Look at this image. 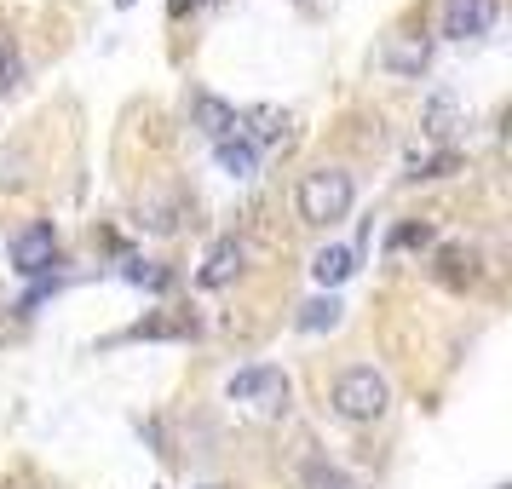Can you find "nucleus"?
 Masks as SVG:
<instances>
[{"instance_id": "nucleus-1", "label": "nucleus", "mask_w": 512, "mask_h": 489, "mask_svg": "<svg viewBox=\"0 0 512 489\" xmlns=\"http://www.w3.org/2000/svg\"><path fill=\"white\" fill-rule=\"evenodd\" d=\"M386 403H392V386H386V374H380V369H369V363L340 369V380H334V415H340V420L369 426V420L386 415Z\"/></svg>"}, {"instance_id": "nucleus-2", "label": "nucleus", "mask_w": 512, "mask_h": 489, "mask_svg": "<svg viewBox=\"0 0 512 489\" xmlns=\"http://www.w3.org/2000/svg\"><path fill=\"white\" fill-rule=\"evenodd\" d=\"M351 196H357V185H351L346 167H311L300 179V219L305 225H334V219H346L351 213Z\"/></svg>"}, {"instance_id": "nucleus-3", "label": "nucleus", "mask_w": 512, "mask_h": 489, "mask_svg": "<svg viewBox=\"0 0 512 489\" xmlns=\"http://www.w3.org/2000/svg\"><path fill=\"white\" fill-rule=\"evenodd\" d=\"M225 392H231V403H248L254 415H282L288 409V374L277 363H254V369H236Z\"/></svg>"}, {"instance_id": "nucleus-4", "label": "nucleus", "mask_w": 512, "mask_h": 489, "mask_svg": "<svg viewBox=\"0 0 512 489\" xmlns=\"http://www.w3.org/2000/svg\"><path fill=\"white\" fill-rule=\"evenodd\" d=\"M52 259H58V231H52L47 219L12 236V265H18L24 277H41V271H47Z\"/></svg>"}, {"instance_id": "nucleus-5", "label": "nucleus", "mask_w": 512, "mask_h": 489, "mask_svg": "<svg viewBox=\"0 0 512 489\" xmlns=\"http://www.w3.org/2000/svg\"><path fill=\"white\" fill-rule=\"evenodd\" d=\"M489 24H495V0H443V35L449 41L489 35Z\"/></svg>"}, {"instance_id": "nucleus-6", "label": "nucleus", "mask_w": 512, "mask_h": 489, "mask_svg": "<svg viewBox=\"0 0 512 489\" xmlns=\"http://www.w3.org/2000/svg\"><path fill=\"white\" fill-rule=\"evenodd\" d=\"M242 259H248V248H242V236H219L208 248V259H202V271H196V282L202 288H225V282H236V271H242Z\"/></svg>"}, {"instance_id": "nucleus-7", "label": "nucleus", "mask_w": 512, "mask_h": 489, "mask_svg": "<svg viewBox=\"0 0 512 489\" xmlns=\"http://www.w3.org/2000/svg\"><path fill=\"white\" fill-rule=\"evenodd\" d=\"M380 70L420 75V70H426V41H420V35H392V41L380 47Z\"/></svg>"}, {"instance_id": "nucleus-8", "label": "nucleus", "mask_w": 512, "mask_h": 489, "mask_svg": "<svg viewBox=\"0 0 512 489\" xmlns=\"http://www.w3.org/2000/svg\"><path fill=\"white\" fill-rule=\"evenodd\" d=\"M190 110H196V127H202V133H208L213 144H219V139H231V133H236V110L225 104V98L196 93V98H190Z\"/></svg>"}, {"instance_id": "nucleus-9", "label": "nucleus", "mask_w": 512, "mask_h": 489, "mask_svg": "<svg viewBox=\"0 0 512 489\" xmlns=\"http://www.w3.org/2000/svg\"><path fill=\"white\" fill-rule=\"evenodd\" d=\"M213 162H219V173H231V179H254L259 173V150L242 133H231V139L213 144Z\"/></svg>"}, {"instance_id": "nucleus-10", "label": "nucleus", "mask_w": 512, "mask_h": 489, "mask_svg": "<svg viewBox=\"0 0 512 489\" xmlns=\"http://www.w3.org/2000/svg\"><path fill=\"white\" fill-rule=\"evenodd\" d=\"M351 271H357V248H317V259H311V277L323 282V288L346 282Z\"/></svg>"}, {"instance_id": "nucleus-11", "label": "nucleus", "mask_w": 512, "mask_h": 489, "mask_svg": "<svg viewBox=\"0 0 512 489\" xmlns=\"http://www.w3.org/2000/svg\"><path fill=\"white\" fill-rule=\"evenodd\" d=\"M420 127H426V139H449L455 133V93H432L426 98V116H420Z\"/></svg>"}, {"instance_id": "nucleus-12", "label": "nucleus", "mask_w": 512, "mask_h": 489, "mask_svg": "<svg viewBox=\"0 0 512 489\" xmlns=\"http://www.w3.org/2000/svg\"><path fill=\"white\" fill-rule=\"evenodd\" d=\"M340 311H346V305L334 300V294H317L311 305H300V328H305V334H317V328H334V323H340Z\"/></svg>"}, {"instance_id": "nucleus-13", "label": "nucleus", "mask_w": 512, "mask_h": 489, "mask_svg": "<svg viewBox=\"0 0 512 489\" xmlns=\"http://www.w3.org/2000/svg\"><path fill=\"white\" fill-rule=\"evenodd\" d=\"M236 121H254V127L242 133L254 150H259V144H271V139H282V116H277V110H248V116H236Z\"/></svg>"}, {"instance_id": "nucleus-14", "label": "nucleus", "mask_w": 512, "mask_h": 489, "mask_svg": "<svg viewBox=\"0 0 512 489\" xmlns=\"http://www.w3.org/2000/svg\"><path fill=\"white\" fill-rule=\"evenodd\" d=\"M18 75H24V64H18V41L0 29V93H6V87H18Z\"/></svg>"}, {"instance_id": "nucleus-15", "label": "nucleus", "mask_w": 512, "mask_h": 489, "mask_svg": "<svg viewBox=\"0 0 512 489\" xmlns=\"http://www.w3.org/2000/svg\"><path fill=\"white\" fill-rule=\"evenodd\" d=\"M455 167H461V156H455V150H443V156H432V162H415L409 167V179H443V173H455Z\"/></svg>"}, {"instance_id": "nucleus-16", "label": "nucleus", "mask_w": 512, "mask_h": 489, "mask_svg": "<svg viewBox=\"0 0 512 489\" xmlns=\"http://www.w3.org/2000/svg\"><path fill=\"white\" fill-rule=\"evenodd\" d=\"M139 225L144 231H173V208L167 202H150V208H139Z\"/></svg>"}, {"instance_id": "nucleus-17", "label": "nucleus", "mask_w": 512, "mask_h": 489, "mask_svg": "<svg viewBox=\"0 0 512 489\" xmlns=\"http://www.w3.org/2000/svg\"><path fill=\"white\" fill-rule=\"evenodd\" d=\"M432 242V225H403V231H392V248H426Z\"/></svg>"}, {"instance_id": "nucleus-18", "label": "nucleus", "mask_w": 512, "mask_h": 489, "mask_svg": "<svg viewBox=\"0 0 512 489\" xmlns=\"http://www.w3.org/2000/svg\"><path fill=\"white\" fill-rule=\"evenodd\" d=\"M305 484H311V489H351L346 478H340V472H328V466H311V478H305Z\"/></svg>"}, {"instance_id": "nucleus-19", "label": "nucleus", "mask_w": 512, "mask_h": 489, "mask_svg": "<svg viewBox=\"0 0 512 489\" xmlns=\"http://www.w3.org/2000/svg\"><path fill=\"white\" fill-rule=\"evenodd\" d=\"M116 6H133V0H116Z\"/></svg>"}, {"instance_id": "nucleus-20", "label": "nucleus", "mask_w": 512, "mask_h": 489, "mask_svg": "<svg viewBox=\"0 0 512 489\" xmlns=\"http://www.w3.org/2000/svg\"><path fill=\"white\" fill-rule=\"evenodd\" d=\"M208 489H219V484H208Z\"/></svg>"}]
</instances>
